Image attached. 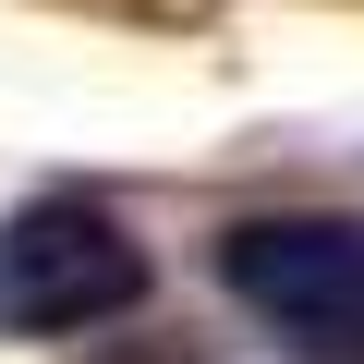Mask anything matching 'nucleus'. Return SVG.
Returning a JSON list of instances; mask_svg holds the SVG:
<instances>
[{
  "instance_id": "1",
  "label": "nucleus",
  "mask_w": 364,
  "mask_h": 364,
  "mask_svg": "<svg viewBox=\"0 0 364 364\" xmlns=\"http://www.w3.org/2000/svg\"><path fill=\"white\" fill-rule=\"evenodd\" d=\"M158 291V255L109 195H25L0 207V340H97Z\"/></svg>"
},
{
  "instance_id": "2",
  "label": "nucleus",
  "mask_w": 364,
  "mask_h": 364,
  "mask_svg": "<svg viewBox=\"0 0 364 364\" xmlns=\"http://www.w3.org/2000/svg\"><path fill=\"white\" fill-rule=\"evenodd\" d=\"M219 291L316 364H364V219L352 207H267L219 231Z\"/></svg>"
}]
</instances>
